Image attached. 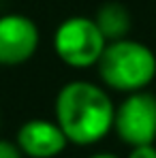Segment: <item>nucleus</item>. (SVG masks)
Returning <instances> with one entry per match:
<instances>
[{
    "label": "nucleus",
    "instance_id": "f03ea898",
    "mask_svg": "<svg viewBox=\"0 0 156 158\" xmlns=\"http://www.w3.org/2000/svg\"><path fill=\"white\" fill-rule=\"evenodd\" d=\"M96 69L105 88L130 94L137 90H145L154 81L156 53L145 43L124 36L107 43Z\"/></svg>",
    "mask_w": 156,
    "mask_h": 158
},
{
    "label": "nucleus",
    "instance_id": "39448f33",
    "mask_svg": "<svg viewBox=\"0 0 156 158\" xmlns=\"http://www.w3.org/2000/svg\"><path fill=\"white\" fill-rule=\"evenodd\" d=\"M41 32L32 17L24 13L0 15V66H19L34 58Z\"/></svg>",
    "mask_w": 156,
    "mask_h": 158
},
{
    "label": "nucleus",
    "instance_id": "7ed1b4c3",
    "mask_svg": "<svg viewBox=\"0 0 156 158\" xmlns=\"http://www.w3.org/2000/svg\"><path fill=\"white\" fill-rule=\"evenodd\" d=\"M107 47V39L94 17L73 15L60 22L53 32V52L58 60L71 69L96 66Z\"/></svg>",
    "mask_w": 156,
    "mask_h": 158
},
{
    "label": "nucleus",
    "instance_id": "0eeeda50",
    "mask_svg": "<svg viewBox=\"0 0 156 158\" xmlns=\"http://www.w3.org/2000/svg\"><path fill=\"white\" fill-rule=\"evenodd\" d=\"M94 22H96V26L101 28V32L105 34L107 43L129 36L130 28H133L130 11L122 2H116V0L105 2V4L99 6V11L94 15Z\"/></svg>",
    "mask_w": 156,
    "mask_h": 158
},
{
    "label": "nucleus",
    "instance_id": "423d86ee",
    "mask_svg": "<svg viewBox=\"0 0 156 158\" xmlns=\"http://www.w3.org/2000/svg\"><path fill=\"white\" fill-rule=\"evenodd\" d=\"M15 143L19 145L24 156L56 158L66 150L69 139L56 120L34 118V120H28L19 126Z\"/></svg>",
    "mask_w": 156,
    "mask_h": 158
},
{
    "label": "nucleus",
    "instance_id": "f257e3e1",
    "mask_svg": "<svg viewBox=\"0 0 156 158\" xmlns=\"http://www.w3.org/2000/svg\"><path fill=\"white\" fill-rule=\"evenodd\" d=\"M53 115L69 143L94 145L113 131L116 105L105 85L88 79H73L58 90Z\"/></svg>",
    "mask_w": 156,
    "mask_h": 158
},
{
    "label": "nucleus",
    "instance_id": "9b49d317",
    "mask_svg": "<svg viewBox=\"0 0 156 158\" xmlns=\"http://www.w3.org/2000/svg\"><path fill=\"white\" fill-rule=\"evenodd\" d=\"M0 124H2V118H0Z\"/></svg>",
    "mask_w": 156,
    "mask_h": 158
},
{
    "label": "nucleus",
    "instance_id": "1a4fd4ad",
    "mask_svg": "<svg viewBox=\"0 0 156 158\" xmlns=\"http://www.w3.org/2000/svg\"><path fill=\"white\" fill-rule=\"evenodd\" d=\"M0 158H24V154H22L17 143L0 139Z\"/></svg>",
    "mask_w": 156,
    "mask_h": 158
},
{
    "label": "nucleus",
    "instance_id": "20e7f679",
    "mask_svg": "<svg viewBox=\"0 0 156 158\" xmlns=\"http://www.w3.org/2000/svg\"><path fill=\"white\" fill-rule=\"evenodd\" d=\"M113 132L126 145H143L156 141V96L148 90H137L124 96L116 107Z\"/></svg>",
    "mask_w": 156,
    "mask_h": 158
},
{
    "label": "nucleus",
    "instance_id": "9d476101",
    "mask_svg": "<svg viewBox=\"0 0 156 158\" xmlns=\"http://www.w3.org/2000/svg\"><path fill=\"white\" fill-rule=\"evenodd\" d=\"M90 158H120V156H116L111 152H96V154H92Z\"/></svg>",
    "mask_w": 156,
    "mask_h": 158
},
{
    "label": "nucleus",
    "instance_id": "6e6552de",
    "mask_svg": "<svg viewBox=\"0 0 156 158\" xmlns=\"http://www.w3.org/2000/svg\"><path fill=\"white\" fill-rule=\"evenodd\" d=\"M126 158H156V148H154V143L133 145Z\"/></svg>",
    "mask_w": 156,
    "mask_h": 158
}]
</instances>
